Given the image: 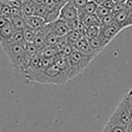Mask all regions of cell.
Here are the masks:
<instances>
[{
    "label": "cell",
    "mask_w": 132,
    "mask_h": 132,
    "mask_svg": "<svg viewBox=\"0 0 132 132\" xmlns=\"http://www.w3.org/2000/svg\"><path fill=\"white\" fill-rule=\"evenodd\" d=\"M132 26V11L128 12V21H127V27Z\"/></svg>",
    "instance_id": "cell-31"
},
{
    "label": "cell",
    "mask_w": 132,
    "mask_h": 132,
    "mask_svg": "<svg viewBox=\"0 0 132 132\" xmlns=\"http://www.w3.org/2000/svg\"><path fill=\"white\" fill-rule=\"evenodd\" d=\"M125 97H127V99H128L129 101H131V102H132V88H131V89L129 90V92L125 95Z\"/></svg>",
    "instance_id": "cell-32"
},
{
    "label": "cell",
    "mask_w": 132,
    "mask_h": 132,
    "mask_svg": "<svg viewBox=\"0 0 132 132\" xmlns=\"http://www.w3.org/2000/svg\"><path fill=\"white\" fill-rule=\"evenodd\" d=\"M14 32V29L12 27V25L9 23H7L4 27H2L0 29V44H4L6 42H8L11 37H12V34Z\"/></svg>",
    "instance_id": "cell-10"
},
{
    "label": "cell",
    "mask_w": 132,
    "mask_h": 132,
    "mask_svg": "<svg viewBox=\"0 0 132 132\" xmlns=\"http://www.w3.org/2000/svg\"><path fill=\"white\" fill-rule=\"evenodd\" d=\"M24 46H25V52H26V54L29 57H32V56H35V55L39 54L38 47L33 42H31V43H25Z\"/></svg>",
    "instance_id": "cell-21"
},
{
    "label": "cell",
    "mask_w": 132,
    "mask_h": 132,
    "mask_svg": "<svg viewBox=\"0 0 132 132\" xmlns=\"http://www.w3.org/2000/svg\"><path fill=\"white\" fill-rule=\"evenodd\" d=\"M114 1L113 0H104V2L102 3V4H100V5H103L105 8H107L110 12H111V10H112V8H113V5H114Z\"/></svg>",
    "instance_id": "cell-28"
},
{
    "label": "cell",
    "mask_w": 132,
    "mask_h": 132,
    "mask_svg": "<svg viewBox=\"0 0 132 132\" xmlns=\"http://www.w3.org/2000/svg\"><path fill=\"white\" fill-rule=\"evenodd\" d=\"M121 29L117 25H110V26H100V32L98 37L103 42V44L106 46L119 33Z\"/></svg>",
    "instance_id": "cell-5"
},
{
    "label": "cell",
    "mask_w": 132,
    "mask_h": 132,
    "mask_svg": "<svg viewBox=\"0 0 132 132\" xmlns=\"http://www.w3.org/2000/svg\"><path fill=\"white\" fill-rule=\"evenodd\" d=\"M47 24H50L52 31L55 34H57L59 37H65L67 35V33L70 31L66 22L61 19H57L56 21H54L52 23H47Z\"/></svg>",
    "instance_id": "cell-7"
},
{
    "label": "cell",
    "mask_w": 132,
    "mask_h": 132,
    "mask_svg": "<svg viewBox=\"0 0 132 132\" xmlns=\"http://www.w3.org/2000/svg\"><path fill=\"white\" fill-rule=\"evenodd\" d=\"M68 59V63H69V67H70V73H71V77H75L76 75L80 74L84 69L89 65V63L92 61L89 57L85 56L84 54H81L80 52L74 50L72 52V54L67 57Z\"/></svg>",
    "instance_id": "cell-3"
},
{
    "label": "cell",
    "mask_w": 132,
    "mask_h": 132,
    "mask_svg": "<svg viewBox=\"0 0 132 132\" xmlns=\"http://www.w3.org/2000/svg\"><path fill=\"white\" fill-rule=\"evenodd\" d=\"M10 24L12 25L14 31H23L24 29L27 28V23L25 21L24 15L22 14V12L20 14H15V15H11L8 18Z\"/></svg>",
    "instance_id": "cell-9"
},
{
    "label": "cell",
    "mask_w": 132,
    "mask_h": 132,
    "mask_svg": "<svg viewBox=\"0 0 132 132\" xmlns=\"http://www.w3.org/2000/svg\"><path fill=\"white\" fill-rule=\"evenodd\" d=\"M81 35L76 31V30H70L67 35H66V39H67V42L71 45H74L79 39H80Z\"/></svg>",
    "instance_id": "cell-18"
},
{
    "label": "cell",
    "mask_w": 132,
    "mask_h": 132,
    "mask_svg": "<svg viewBox=\"0 0 132 132\" xmlns=\"http://www.w3.org/2000/svg\"><path fill=\"white\" fill-rule=\"evenodd\" d=\"M87 1H90V0H87Z\"/></svg>",
    "instance_id": "cell-37"
},
{
    "label": "cell",
    "mask_w": 132,
    "mask_h": 132,
    "mask_svg": "<svg viewBox=\"0 0 132 132\" xmlns=\"http://www.w3.org/2000/svg\"><path fill=\"white\" fill-rule=\"evenodd\" d=\"M54 1H56L57 3H59V4H61V5H64L68 0H54Z\"/></svg>",
    "instance_id": "cell-33"
},
{
    "label": "cell",
    "mask_w": 132,
    "mask_h": 132,
    "mask_svg": "<svg viewBox=\"0 0 132 132\" xmlns=\"http://www.w3.org/2000/svg\"><path fill=\"white\" fill-rule=\"evenodd\" d=\"M127 130H128V132H132V122L127 126Z\"/></svg>",
    "instance_id": "cell-35"
},
{
    "label": "cell",
    "mask_w": 132,
    "mask_h": 132,
    "mask_svg": "<svg viewBox=\"0 0 132 132\" xmlns=\"http://www.w3.org/2000/svg\"><path fill=\"white\" fill-rule=\"evenodd\" d=\"M71 80L68 73L63 71L56 63L50 66L46 69H41L40 72L36 75L33 81L40 84H52V85H61Z\"/></svg>",
    "instance_id": "cell-2"
},
{
    "label": "cell",
    "mask_w": 132,
    "mask_h": 132,
    "mask_svg": "<svg viewBox=\"0 0 132 132\" xmlns=\"http://www.w3.org/2000/svg\"><path fill=\"white\" fill-rule=\"evenodd\" d=\"M124 8L127 12H131L132 11V0H127L124 4Z\"/></svg>",
    "instance_id": "cell-30"
},
{
    "label": "cell",
    "mask_w": 132,
    "mask_h": 132,
    "mask_svg": "<svg viewBox=\"0 0 132 132\" xmlns=\"http://www.w3.org/2000/svg\"><path fill=\"white\" fill-rule=\"evenodd\" d=\"M78 19H76V20H71V21H67L66 22V24H67V26H68V28H69V30H75L76 29V27H77V25H78Z\"/></svg>",
    "instance_id": "cell-27"
},
{
    "label": "cell",
    "mask_w": 132,
    "mask_h": 132,
    "mask_svg": "<svg viewBox=\"0 0 132 132\" xmlns=\"http://www.w3.org/2000/svg\"><path fill=\"white\" fill-rule=\"evenodd\" d=\"M100 24L101 26H110V25H114V15L112 13H109L103 18L100 19Z\"/></svg>",
    "instance_id": "cell-23"
},
{
    "label": "cell",
    "mask_w": 132,
    "mask_h": 132,
    "mask_svg": "<svg viewBox=\"0 0 132 132\" xmlns=\"http://www.w3.org/2000/svg\"><path fill=\"white\" fill-rule=\"evenodd\" d=\"M109 13H111L107 8H105L103 5H98V7H97V10H96V15H97V18L100 20L101 18H103V16H105V15H107V14H109Z\"/></svg>",
    "instance_id": "cell-25"
},
{
    "label": "cell",
    "mask_w": 132,
    "mask_h": 132,
    "mask_svg": "<svg viewBox=\"0 0 132 132\" xmlns=\"http://www.w3.org/2000/svg\"><path fill=\"white\" fill-rule=\"evenodd\" d=\"M39 55L41 57H45V58H53V57H57L59 55V53L57 52V50L55 48V46L53 45H46L44 48H42L39 52Z\"/></svg>",
    "instance_id": "cell-14"
},
{
    "label": "cell",
    "mask_w": 132,
    "mask_h": 132,
    "mask_svg": "<svg viewBox=\"0 0 132 132\" xmlns=\"http://www.w3.org/2000/svg\"><path fill=\"white\" fill-rule=\"evenodd\" d=\"M116 3H120V4H125V2L127 1V0H113Z\"/></svg>",
    "instance_id": "cell-34"
},
{
    "label": "cell",
    "mask_w": 132,
    "mask_h": 132,
    "mask_svg": "<svg viewBox=\"0 0 132 132\" xmlns=\"http://www.w3.org/2000/svg\"><path fill=\"white\" fill-rule=\"evenodd\" d=\"M48 8L43 4V3H36V8H35V14L34 15H38L41 18H45L47 14Z\"/></svg>",
    "instance_id": "cell-20"
},
{
    "label": "cell",
    "mask_w": 132,
    "mask_h": 132,
    "mask_svg": "<svg viewBox=\"0 0 132 132\" xmlns=\"http://www.w3.org/2000/svg\"><path fill=\"white\" fill-rule=\"evenodd\" d=\"M97 7H98V4L95 3L93 0H90L86 3L85 7L80 11H82L85 14H95L96 10H97Z\"/></svg>",
    "instance_id": "cell-17"
},
{
    "label": "cell",
    "mask_w": 132,
    "mask_h": 132,
    "mask_svg": "<svg viewBox=\"0 0 132 132\" xmlns=\"http://www.w3.org/2000/svg\"><path fill=\"white\" fill-rule=\"evenodd\" d=\"M24 45L25 44H22V43H14L11 41V39L8 42L1 45L4 53L7 55L9 59L10 65L15 70L22 73L27 68L29 60H30V57L25 52Z\"/></svg>",
    "instance_id": "cell-1"
},
{
    "label": "cell",
    "mask_w": 132,
    "mask_h": 132,
    "mask_svg": "<svg viewBox=\"0 0 132 132\" xmlns=\"http://www.w3.org/2000/svg\"><path fill=\"white\" fill-rule=\"evenodd\" d=\"M65 22L67 21H71V20H76L78 19V12L76 7L74 6V4L72 3V1H67L61 8L60 13H59V18Z\"/></svg>",
    "instance_id": "cell-6"
},
{
    "label": "cell",
    "mask_w": 132,
    "mask_h": 132,
    "mask_svg": "<svg viewBox=\"0 0 132 132\" xmlns=\"http://www.w3.org/2000/svg\"><path fill=\"white\" fill-rule=\"evenodd\" d=\"M102 132H128V130H127V127L125 126H120L107 121Z\"/></svg>",
    "instance_id": "cell-13"
},
{
    "label": "cell",
    "mask_w": 132,
    "mask_h": 132,
    "mask_svg": "<svg viewBox=\"0 0 132 132\" xmlns=\"http://www.w3.org/2000/svg\"><path fill=\"white\" fill-rule=\"evenodd\" d=\"M24 18L27 23V27H29L35 31H38L46 24L45 20L38 15H30V16H24Z\"/></svg>",
    "instance_id": "cell-8"
},
{
    "label": "cell",
    "mask_w": 132,
    "mask_h": 132,
    "mask_svg": "<svg viewBox=\"0 0 132 132\" xmlns=\"http://www.w3.org/2000/svg\"><path fill=\"white\" fill-rule=\"evenodd\" d=\"M23 35H24L25 43H31V42H34V39L36 36V31L27 27L26 29L23 30Z\"/></svg>",
    "instance_id": "cell-16"
},
{
    "label": "cell",
    "mask_w": 132,
    "mask_h": 132,
    "mask_svg": "<svg viewBox=\"0 0 132 132\" xmlns=\"http://www.w3.org/2000/svg\"><path fill=\"white\" fill-rule=\"evenodd\" d=\"M35 8H36V2L34 0H27L22 3L21 12L24 16H30L35 14Z\"/></svg>",
    "instance_id": "cell-11"
},
{
    "label": "cell",
    "mask_w": 132,
    "mask_h": 132,
    "mask_svg": "<svg viewBox=\"0 0 132 132\" xmlns=\"http://www.w3.org/2000/svg\"><path fill=\"white\" fill-rule=\"evenodd\" d=\"M11 41L14 43H22L25 44V40H24V35H23V31H14L11 37Z\"/></svg>",
    "instance_id": "cell-24"
},
{
    "label": "cell",
    "mask_w": 132,
    "mask_h": 132,
    "mask_svg": "<svg viewBox=\"0 0 132 132\" xmlns=\"http://www.w3.org/2000/svg\"><path fill=\"white\" fill-rule=\"evenodd\" d=\"M95 3H97L98 5H100V4H102L103 2H104V0H93Z\"/></svg>",
    "instance_id": "cell-36"
},
{
    "label": "cell",
    "mask_w": 132,
    "mask_h": 132,
    "mask_svg": "<svg viewBox=\"0 0 132 132\" xmlns=\"http://www.w3.org/2000/svg\"><path fill=\"white\" fill-rule=\"evenodd\" d=\"M70 1H72V3L74 4V6L76 7L77 12L80 11V10H82V8L85 7L86 3L88 2L87 0H70Z\"/></svg>",
    "instance_id": "cell-26"
},
{
    "label": "cell",
    "mask_w": 132,
    "mask_h": 132,
    "mask_svg": "<svg viewBox=\"0 0 132 132\" xmlns=\"http://www.w3.org/2000/svg\"><path fill=\"white\" fill-rule=\"evenodd\" d=\"M124 9H125V8H124V4L114 3L113 8H112V10H111V13H112V14H116V13H118V12H120V11L124 10Z\"/></svg>",
    "instance_id": "cell-29"
},
{
    "label": "cell",
    "mask_w": 132,
    "mask_h": 132,
    "mask_svg": "<svg viewBox=\"0 0 132 132\" xmlns=\"http://www.w3.org/2000/svg\"><path fill=\"white\" fill-rule=\"evenodd\" d=\"M33 43L38 47V50H39V52H40L42 48H44V47L46 46V43H45V36H44L42 33L36 31V36H35V39H34V42H33Z\"/></svg>",
    "instance_id": "cell-19"
},
{
    "label": "cell",
    "mask_w": 132,
    "mask_h": 132,
    "mask_svg": "<svg viewBox=\"0 0 132 132\" xmlns=\"http://www.w3.org/2000/svg\"><path fill=\"white\" fill-rule=\"evenodd\" d=\"M99 32H100V26H96V25H93V26H88L86 28V33H85V36L88 37L89 39H92V38H95L99 35Z\"/></svg>",
    "instance_id": "cell-15"
},
{
    "label": "cell",
    "mask_w": 132,
    "mask_h": 132,
    "mask_svg": "<svg viewBox=\"0 0 132 132\" xmlns=\"http://www.w3.org/2000/svg\"><path fill=\"white\" fill-rule=\"evenodd\" d=\"M113 15H114V22H116L114 25H117L121 30H123L124 28H127L128 12L125 9L120 11V12H118V13H116V14H113Z\"/></svg>",
    "instance_id": "cell-12"
},
{
    "label": "cell",
    "mask_w": 132,
    "mask_h": 132,
    "mask_svg": "<svg viewBox=\"0 0 132 132\" xmlns=\"http://www.w3.org/2000/svg\"><path fill=\"white\" fill-rule=\"evenodd\" d=\"M108 121L113 123V124H117L120 126H125V127H127L132 122L125 98L122 99V101L120 102V104L118 105V107L116 108L113 113L110 116Z\"/></svg>",
    "instance_id": "cell-4"
},
{
    "label": "cell",
    "mask_w": 132,
    "mask_h": 132,
    "mask_svg": "<svg viewBox=\"0 0 132 132\" xmlns=\"http://www.w3.org/2000/svg\"><path fill=\"white\" fill-rule=\"evenodd\" d=\"M59 39H60V37L57 34H55L54 32H51L45 36V43H46V45H52L53 46L59 41Z\"/></svg>",
    "instance_id": "cell-22"
}]
</instances>
